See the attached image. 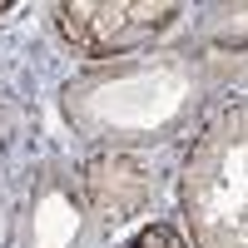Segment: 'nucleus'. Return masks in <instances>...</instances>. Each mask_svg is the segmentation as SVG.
I'll list each match as a JSON object with an SVG mask.
<instances>
[{
  "label": "nucleus",
  "instance_id": "39448f33",
  "mask_svg": "<svg viewBox=\"0 0 248 248\" xmlns=\"http://www.w3.org/2000/svg\"><path fill=\"white\" fill-rule=\"evenodd\" d=\"M79 179V194H85L94 223L105 229L109 238L119 229H129L134 218H144L159 199V179L144 169L134 154H109V149H94L85 164L75 169Z\"/></svg>",
  "mask_w": 248,
  "mask_h": 248
},
{
  "label": "nucleus",
  "instance_id": "f03ea898",
  "mask_svg": "<svg viewBox=\"0 0 248 248\" xmlns=\"http://www.w3.org/2000/svg\"><path fill=\"white\" fill-rule=\"evenodd\" d=\"M248 114L243 99L199 124L179 169V209L189 248H248Z\"/></svg>",
  "mask_w": 248,
  "mask_h": 248
},
{
  "label": "nucleus",
  "instance_id": "f257e3e1",
  "mask_svg": "<svg viewBox=\"0 0 248 248\" xmlns=\"http://www.w3.org/2000/svg\"><path fill=\"white\" fill-rule=\"evenodd\" d=\"M238 70H243L238 50H199V45L159 55L149 50L75 75L60 90V109L79 139L109 154H134L203 124L218 90L238 85Z\"/></svg>",
  "mask_w": 248,
  "mask_h": 248
},
{
  "label": "nucleus",
  "instance_id": "7ed1b4c3",
  "mask_svg": "<svg viewBox=\"0 0 248 248\" xmlns=\"http://www.w3.org/2000/svg\"><path fill=\"white\" fill-rule=\"evenodd\" d=\"M10 248H114V238L94 223L75 169L65 159H45L25 179Z\"/></svg>",
  "mask_w": 248,
  "mask_h": 248
},
{
  "label": "nucleus",
  "instance_id": "20e7f679",
  "mask_svg": "<svg viewBox=\"0 0 248 248\" xmlns=\"http://www.w3.org/2000/svg\"><path fill=\"white\" fill-rule=\"evenodd\" d=\"M184 5L174 0H60L55 25L79 55L90 60H129L139 50H154V40H164L179 25Z\"/></svg>",
  "mask_w": 248,
  "mask_h": 248
},
{
  "label": "nucleus",
  "instance_id": "423d86ee",
  "mask_svg": "<svg viewBox=\"0 0 248 248\" xmlns=\"http://www.w3.org/2000/svg\"><path fill=\"white\" fill-rule=\"evenodd\" d=\"M119 248H189V238H184L174 223H164V218H154V223H144V229H134L129 238H124Z\"/></svg>",
  "mask_w": 248,
  "mask_h": 248
},
{
  "label": "nucleus",
  "instance_id": "0eeeda50",
  "mask_svg": "<svg viewBox=\"0 0 248 248\" xmlns=\"http://www.w3.org/2000/svg\"><path fill=\"white\" fill-rule=\"evenodd\" d=\"M0 15H10V5H0Z\"/></svg>",
  "mask_w": 248,
  "mask_h": 248
}]
</instances>
